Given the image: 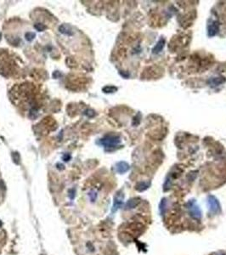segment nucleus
<instances>
[{
	"label": "nucleus",
	"instance_id": "14",
	"mask_svg": "<svg viewBox=\"0 0 226 255\" xmlns=\"http://www.w3.org/2000/svg\"><path fill=\"white\" fill-rule=\"evenodd\" d=\"M35 37H36V34H35L34 32H27V33L25 34L26 40H27V41H29V42H31L32 40H33Z\"/></svg>",
	"mask_w": 226,
	"mask_h": 255
},
{
	"label": "nucleus",
	"instance_id": "16",
	"mask_svg": "<svg viewBox=\"0 0 226 255\" xmlns=\"http://www.w3.org/2000/svg\"><path fill=\"white\" fill-rule=\"evenodd\" d=\"M12 157H13V160L15 162L16 164H18L20 162V155L18 154V152H14L12 154Z\"/></svg>",
	"mask_w": 226,
	"mask_h": 255
},
{
	"label": "nucleus",
	"instance_id": "13",
	"mask_svg": "<svg viewBox=\"0 0 226 255\" xmlns=\"http://www.w3.org/2000/svg\"><path fill=\"white\" fill-rule=\"evenodd\" d=\"M166 206H167V201H166L165 199H163V200L161 202L160 206H159V208H160L161 213L162 215L165 213V210H166Z\"/></svg>",
	"mask_w": 226,
	"mask_h": 255
},
{
	"label": "nucleus",
	"instance_id": "9",
	"mask_svg": "<svg viewBox=\"0 0 226 255\" xmlns=\"http://www.w3.org/2000/svg\"><path fill=\"white\" fill-rule=\"evenodd\" d=\"M225 78H210L208 81V83L211 86H219L220 84L224 83L225 82Z\"/></svg>",
	"mask_w": 226,
	"mask_h": 255
},
{
	"label": "nucleus",
	"instance_id": "20",
	"mask_svg": "<svg viewBox=\"0 0 226 255\" xmlns=\"http://www.w3.org/2000/svg\"><path fill=\"white\" fill-rule=\"evenodd\" d=\"M0 39H1V33H0Z\"/></svg>",
	"mask_w": 226,
	"mask_h": 255
},
{
	"label": "nucleus",
	"instance_id": "4",
	"mask_svg": "<svg viewBox=\"0 0 226 255\" xmlns=\"http://www.w3.org/2000/svg\"><path fill=\"white\" fill-rule=\"evenodd\" d=\"M123 193H117L116 197L114 198V204H113V208L112 212L117 211V209L123 205Z\"/></svg>",
	"mask_w": 226,
	"mask_h": 255
},
{
	"label": "nucleus",
	"instance_id": "12",
	"mask_svg": "<svg viewBox=\"0 0 226 255\" xmlns=\"http://www.w3.org/2000/svg\"><path fill=\"white\" fill-rule=\"evenodd\" d=\"M103 92L106 93V94H110V93H114L117 90V88L114 87V86H105L103 88Z\"/></svg>",
	"mask_w": 226,
	"mask_h": 255
},
{
	"label": "nucleus",
	"instance_id": "11",
	"mask_svg": "<svg viewBox=\"0 0 226 255\" xmlns=\"http://www.w3.org/2000/svg\"><path fill=\"white\" fill-rule=\"evenodd\" d=\"M150 183H146V182H139L138 185H137V186H136V189L138 190L139 191H143V190H146L147 188H149V186H150Z\"/></svg>",
	"mask_w": 226,
	"mask_h": 255
},
{
	"label": "nucleus",
	"instance_id": "10",
	"mask_svg": "<svg viewBox=\"0 0 226 255\" xmlns=\"http://www.w3.org/2000/svg\"><path fill=\"white\" fill-rule=\"evenodd\" d=\"M139 200L138 198H133V199H130L129 201H128V203H126V209H132V208H134L138 204H139Z\"/></svg>",
	"mask_w": 226,
	"mask_h": 255
},
{
	"label": "nucleus",
	"instance_id": "7",
	"mask_svg": "<svg viewBox=\"0 0 226 255\" xmlns=\"http://www.w3.org/2000/svg\"><path fill=\"white\" fill-rule=\"evenodd\" d=\"M117 171L119 174H124L129 169V165L125 162H119L116 165Z\"/></svg>",
	"mask_w": 226,
	"mask_h": 255
},
{
	"label": "nucleus",
	"instance_id": "3",
	"mask_svg": "<svg viewBox=\"0 0 226 255\" xmlns=\"http://www.w3.org/2000/svg\"><path fill=\"white\" fill-rule=\"evenodd\" d=\"M207 204L209 206V209L212 213H218L220 209V205H219V201L212 196H210L207 198Z\"/></svg>",
	"mask_w": 226,
	"mask_h": 255
},
{
	"label": "nucleus",
	"instance_id": "17",
	"mask_svg": "<svg viewBox=\"0 0 226 255\" xmlns=\"http://www.w3.org/2000/svg\"><path fill=\"white\" fill-rule=\"evenodd\" d=\"M85 114L87 115L88 117H94V116H95V111H94L93 110L88 109V110H87L86 111H85Z\"/></svg>",
	"mask_w": 226,
	"mask_h": 255
},
{
	"label": "nucleus",
	"instance_id": "5",
	"mask_svg": "<svg viewBox=\"0 0 226 255\" xmlns=\"http://www.w3.org/2000/svg\"><path fill=\"white\" fill-rule=\"evenodd\" d=\"M219 23L218 22H212V24L208 25L207 27V33L209 37H213L217 34L219 32Z\"/></svg>",
	"mask_w": 226,
	"mask_h": 255
},
{
	"label": "nucleus",
	"instance_id": "1",
	"mask_svg": "<svg viewBox=\"0 0 226 255\" xmlns=\"http://www.w3.org/2000/svg\"><path fill=\"white\" fill-rule=\"evenodd\" d=\"M120 137L117 135H106L100 140V144L105 146L106 150L114 149L120 144Z\"/></svg>",
	"mask_w": 226,
	"mask_h": 255
},
{
	"label": "nucleus",
	"instance_id": "18",
	"mask_svg": "<svg viewBox=\"0 0 226 255\" xmlns=\"http://www.w3.org/2000/svg\"><path fill=\"white\" fill-rule=\"evenodd\" d=\"M70 159H71V156H70L69 154H68V155L65 154V155L63 156V160L65 161V162H68Z\"/></svg>",
	"mask_w": 226,
	"mask_h": 255
},
{
	"label": "nucleus",
	"instance_id": "2",
	"mask_svg": "<svg viewBox=\"0 0 226 255\" xmlns=\"http://www.w3.org/2000/svg\"><path fill=\"white\" fill-rule=\"evenodd\" d=\"M187 207H188V210L190 212V215H191L194 219H201V217H202V212H201V209L199 208V207L197 206L195 201H190V202L187 203Z\"/></svg>",
	"mask_w": 226,
	"mask_h": 255
},
{
	"label": "nucleus",
	"instance_id": "19",
	"mask_svg": "<svg viewBox=\"0 0 226 255\" xmlns=\"http://www.w3.org/2000/svg\"><path fill=\"white\" fill-rule=\"evenodd\" d=\"M0 226H2V222L0 221Z\"/></svg>",
	"mask_w": 226,
	"mask_h": 255
},
{
	"label": "nucleus",
	"instance_id": "15",
	"mask_svg": "<svg viewBox=\"0 0 226 255\" xmlns=\"http://www.w3.org/2000/svg\"><path fill=\"white\" fill-rule=\"evenodd\" d=\"M34 27H35L37 31H38V32H43V31H44V30L47 28V27H46L45 25L41 24V23H37V24H35Z\"/></svg>",
	"mask_w": 226,
	"mask_h": 255
},
{
	"label": "nucleus",
	"instance_id": "8",
	"mask_svg": "<svg viewBox=\"0 0 226 255\" xmlns=\"http://www.w3.org/2000/svg\"><path fill=\"white\" fill-rule=\"evenodd\" d=\"M165 44H166L165 39L161 38L160 40L157 42V44H156V46L153 48L152 52H153L154 54H159L161 51L163 50V48H164V46H165Z\"/></svg>",
	"mask_w": 226,
	"mask_h": 255
},
{
	"label": "nucleus",
	"instance_id": "6",
	"mask_svg": "<svg viewBox=\"0 0 226 255\" xmlns=\"http://www.w3.org/2000/svg\"><path fill=\"white\" fill-rule=\"evenodd\" d=\"M59 31H60V32H61L64 35H67V36L73 35L72 29L71 26L68 24H62L61 26H60Z\"/></svg>",
	"mask_w": 226,
	"mask_h": 255
}]
</instances>
